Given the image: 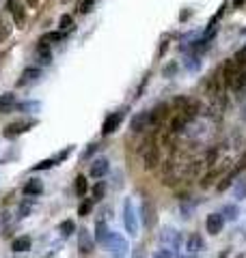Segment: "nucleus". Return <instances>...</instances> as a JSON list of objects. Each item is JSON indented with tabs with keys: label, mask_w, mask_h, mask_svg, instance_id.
Instances as JSON below:
<instances>
[{
	"label": "nucleus",
	"mask_w": 246,
	"mask_h": 258,
	"mask_svg": "<svg viewBox=\"0 0 246 258\" xmlns=\"http://www.w3.org/2000/svg\"><path fill=\"white\" fill-rule=\"evenodd\" d=\"M240 74H242V69H240V64H237L235 58H229L225 60L223 64V84L227 88H233V91H237L240 88Z\"/></svg>",
	"instance_id": "nucleus-1"
},
{
	"label": "nucleus",
	"mask_w": 246,
	"mask_h": 258,
	"mask_svg": "<svg viewBox=\"0 0 246 258\" xmlns=\"http://www.w3.org/2000/svg\"><path fill=\"white\" fill-rule=\"evenodd\" d=\"M123 226L130 237L138 235V217H136V209H134V203L130 198H125V203H123Z\"/></svg>",
	"instance_id": "nucleus-2"
},
{
	"label": "nucleus",
	"mask_w": 246,
	"mask_h": 258,
	"mask_svg": "<svg viewBox=\"0 0 246 258\" xmlns=\"http://www.w3.org/2000/svg\"><path fill=\"white\" fill-rule=\"evenodd\" d=\"M102 245H104V247L108 249V252H113V254H115V258L123 256V254H125V249H128V245H125V241H123L121 237H119L115 230H110V232H108V237H106V241H104Z\"/></svg>",
	"instance_id": "nucleus-3"
},
{
	"label": "nucleus",
	"mask_w": 246,
	"mask_h": 258,
	"mask_svg": "<svg viewBox=\"0 0 246 258\" xmlns=\"http://www.w3.org/2000/svg\"><path fill=\"white\" fill-rule=\"evenodd\" d=\"M7 11H9L13 15V22H15V26H20L22 28V24L24 20H26V7H24L20 0H7Z\"/></svg>",
	"instance_id": "nucleus-4"
},
{
	"label": "nucleus",
	"mask_w": 246,
	"mask_h": 258,
	"mask_svg": "<svg viewBox=\"0 0 246 258\" xmlns=\"http://www.w3.org/2000/svg\"><path fill=\"white\" fill-rule=\"evenodd\" d=\"M37 125V120H28V123H11V125H7L5 127V132H3V136L7 140H13V138H18V136H22L24 132H28L30 127H35Z\"/></svg>",
	"instance_id": "nucleus-5"
},
{
	"label": "nucleus",
	"mask_w": 246,
	"mask_h": 258,
	"mask_svg": "<svg viewBox=\"0 0 246 258\" xmlns=\"http://www.w3.org/2000/svg\"><path fill=\"white\" fill-rule=\"evenodd\" d=\"M225 228V217L220 213H210L205 217V230L210 232V235H220Z\"/></svg>",
	"instance_id": "nucleus-6"
},
{
	"label": "nucleus",
	"mask_w": 246,
	"mask_h": 258,
	"mask_svg": "<svg viewBox=\"0 0 246 258\" xmlns=\"http://www.w3.org/2000/svg\"><path fill=\"white\" fill-rule=\"evenodd\" d=\"M132 132H145V129L152 127V112H138L136 116L132 118Z\"/></svg>",
	"instance_id": "nucleus-7"
},
{
	"label": "nucleus",
	"mask_w": 246,
	"mask_h": 258,
	"mask_svg": "<svg viewBox=\"0 0 246 258\" xmlns=\"http://www.w3.org/2000/svg\"><path fill=\"white\" fill-rule=\"evenodd\" d=\"M121 120H123V112H115V114L106 116L104 125H102V136H110L113 132H117V127L121 125Z\"/></svg>",
	"instance_id": "nucleus-8"
},
{
	"label": "nucleus",
	"mask_w": 246,
	"mask_h": 258,
	"mask_svg": "<svg viewBox=\"0 0 246 258\" xmlns=\"http://www.w3.org/2000/svg\"><path fill=\"white\" fill-rule=\"evenodd\" d=\"M41 78V69L39 67H28L22 71V76L18 80V86H24V84H30V82H37V80Z\"/></svg>",
	"instance_id": "nucleus-9"
},
{
	"label": "nucleus",
	"mask_w": 246,
	"mask_h": 258,
	"mask_svg": "<svg viewBox=\"0 0 246 258\" xmlns=\"http://www.w3.org/2000/svg\"><path fill=\"white\" fill-rule=\"evenodd\" d=\"M160 164V151L154 144H149L147 147V153H145V168L147 170H154V168Z\"/></svg>",
	"instance_id": "nucleus-10"
},
{
	"label": "nucleus",
	"mask_w": 246,
	"mask_h": 258,
	"mask_svg": "<svg viewBox=\"0 0 246 258\" xmlns=\"http://www.w3.org/2000/svg\"><path fill=\"white\" fill-rule=\"evenodd\" d=\"M169 108L171 106H166V103H158V106L152 110V127L162 123V120L166 118V114H169Z\"/></svg>",
	"instance_id": "nucleus-11"
},
{
	"label": "nucleus",
	"mask_w": 246,
	"mask_h": 258,
	"mask_svg": "<svg viewBox=\"0 0 246 258\" xmlns=\"http://www.w3.org/2000/svg\"><path fill=\"white\" fill-rule=\"evenodd\" d=\"M91 176L93 179H102L106 172H108V159H95L91 164Z\"/></svg>",
	"instance_id": "nucleus-12"
},
{
	"label": "nucleus",
	"mask_w": 246,
	"mask_h": 258,
	"mask_svg": "<svg viewBox=\"0 0 246 258\" xmlns=\"http://www.w3.org/2000/svg\"><path fill=\"white\" fill-rule=\"evenodd\" d=\"M142 222L147 224V228H152V226L156 224V215H154V203L152 200H145L142 203Z\"/></svg>",
	"instance_id": "nucleus-13"
},
{
	"label": "nucleus",
	"mask_w": 246,
	"mask_h": 258,
	"mask_svg": "<svg viewBox=\"0 0 246 258\" xmlns=\"http://www.w3.org/2000/svg\"><path fill=\"white\" fill-rule=\"evenodd\" d=\"M30 245H33V241H30V237L22 235V237H18V239H13L11 249H13L15 254H22V252H28V249H30Z\"/></svg>",
	"instance_id": "nucleus-14"
},
{
	"label": "nucleus",
	"mask_w": 246,
	"mask_h": 258,
	"mask_svg": "<svg viewBox=\"0 0 246 258\" xmlns=\"http://www.w3.org/2000/svg\"><path fill=\"white\" fill-rule=\"evenodd\" d=\"M24 194H26V196H39V194H43V181H39V179L26 181V185H24Z\"/></svg>",
	"instance_id": "nucleus-15"
},
{
	"label": "nucleus",
	"mask_w": 246,
	"mask_h": 258,
	"mask_svg": "<svg viewBox=\"0 0 246 258\" xmlns=\"http://www.w3.org/2000/svg\"><path fill=\"white\" fill-rule=\"evenodd\" d=\"M160 239H162V243H171L175 249H177V247H179V243H181V237H179L173 228H166V230L162 232V237H160Z\"/></svg>",
	"instance_id": "nucleus-16"
},
{
	"label": "nucleus",
	"mask_w": 246,
	"mask_h": 258,
	"mask_svg": "<svg viewBox=\"0 0 246 258\" xmlns=\"http://www.w3.org/2000/svg\"><path fill=\"white\" fill-rule=\"evenodd\" d=\"M18 103H15V95L13 93H5L0 95V112H11Z\"/></svg>",
	"instance_id": "nucleus-17"
},
{
	"label": "nucleus",
	"mask_w": 246,
	"mask_h": 258,
	"mask_svg": "<svg viewBox=\"0 0 246 258\" xmlns=\"http://www.w3.org/2000/svg\"><path fill=\"white\" fill-rule=\"evenodd\" d=\"M37 60L41 62V64H50V62H52L50 47H47V43H45V41H41V43H39V47H37Z\"/></svg>",
	"instance_id": "nucleus-18"
},
{
	"label": "nucleus",
	"mask_w": 246,
	"mask_h": 258,
	"mask_svg": "<svg viewBox=\"0 0 246 258\" xmlns=\"http://www.w3.org/2000/svg\"><path fill=\"white\" fill-rule=\"evenodd\" d=\"M15 108L22 110V112H28V114H33V112H39L41 103H39V101H24V103H18Z\"/></svg>",
	"instance_id": "nucleus-19"
},
{
	"label": "nucleus",
	"mask_w": 246,
	"mask_h": 258,
	"mask_svg": "<svg viewBox=\"0 0 246 258\" xmlns=\"http://www.w3.org/2000/svg\"><path fill=\"white\" fill-rule=\"evenodd\" d=\"M104 194H106V183L104 181H97L95 183V187H93V203H100L102 198H104Z\"/></svg>",
	"instance_id": "nucleus-20"
},
{
	"label": "nucleus",
	"mask_w": 246,
	"mask_h": 258,
	"mask_svg": "<svg viewBox=\"0 0 246 258\" xmlns=\"http://www.w3.org/2000/svg\"><path fill=\"white\" fill-rule=\"evenodd\" d=\"M220 215L225 217V222L227 220H237V215H240V209H237L235 205H227L223 211H220Z\"/></svg>",
	"instance_id": "nucleus-21"
},
{
	"label": "nucleus",
	"mask_w": 246,
	"mask_h": 258,
	"mask_svg": "<svg viewBox=\"0 0 246 258\" xmlns=\"http://www.w3.org/2000/svg\"><path fill=\"white\" fill-rule=\"evenodd\" d=\"M59 232H61L63 237H71V235L76 232V224L71 222V220H65V222H63V224L59 226Z\"/></svg>",
	"instance_id": "nucleus-22"
},
{
	"label": "nucleus",
	"mask_w": 246,
	"mask_h": 258,
	"mask_svg": "<svg viewBox=\"0 0 246 258\" xmlns=\"http://www.w3.org/2000/svg\"><path fill=\"white\" fill-rule=\"evenodd\" d=\"M199 249H203V239L199 235H192L188 239V252H199Z\"/></svg>",
	"instance_id": "nucleus-23"
},
{
	"label": "nucleus",
	"mask_w": 246,
	"mask_h": 258,
	"mask_svg": "<svg viewBox=\"0 0 246 258\" xmlns=\"http://www.w3.org/2000/svg\"><path fill=\"white\" fill-rule=\"evenodd\" d=\"M86 189H89L86 179H84V176H78V179H76V194H78V196H84Z\"/></svg>",
	"instance_id": "nucleus-24"
},
{
	"label": "nucleus",
	"mask_w": 246,
	"mask_h": 258,
	"mask_svg": "<svg viewBox=\"0 0 246 258\" xmlns=\"http://www.w3.org/2000/svg\"><path fill=\"white\" fill-rule=\"evenodd\" d=\"M93 205H95V203H93L91 198H89V200H84V203L78 207V215H82V217H84V215H89V213H91V209H93Z\"/></svg>",
	"instance_id": "nucleus-25"
},
{
	"label": "nucleus",
	"mask_w": 246,
	"mask_h": 258,
	"mask_svg": "<svg viewBox=\"0 0 246 258\" xmlns=\"http://www.w3.org/2000/svg\"><path fill=\"white\" fill-rule=\"evenodd\" d=\"M71 24H74V20H71V15H61V20H59V28L61 30H67V28H71Z\"/></svg>",
	"instance_id": "nucleus-26"
},
{
	"label": "nucleus",
	"mask_w": 246,
	"mask_h": 258,
	"mask_svg": "<svg viewBox=\"0 0 246 258\" xmlns=\"http://www.w3.org/2000/svg\"><path fill=\"white\" fill-rule=\"evenodd\" d=\"M54 166V159H45V161H39L37 166H33V170L39 172V170H47V168H52Z\"/></svg>",
	"instance_id": "nucleus-27"
},
{
	"label": "nucleus",
	"mask_w": 246,
	"mask_h": 258,
	"mask_svg": "<svg viewBox=\"0 0 246 258\" xmlns=\"http://www.w3.org/2000/svg\"><path fill=\"white\" fill-rule=\"evenodd\" d=\"M63 39V32L59 30V32H47V35L41 39V41H45V43H50V41H61Z\"/></svg>",
	"instance_id": "nucleus-28"
},
{
	"label": "nucleus",
	"mask_w": 246,
	"mask_h": 258,
	"mask_svg": "<svg viewBox=\"0 0 246 258\" xmlns=\"http://www.w3.org/2000/svg\"><path fill=\"white\" fill-rule=\"evenodd\" d=\"M97 5V0H82V5H80V11L82 13H89V11H93V7Z\"/></svg>",
	"instance_id": "nucleus-29"
},
{
	"label": "nucleus",
	"mask_w": 246,
	"mask_h": 258,
	"mask_svg": "<svg viewBox=\"0 0 246 258\" xmlns=\"http://www.w3.org/2000/svg\"><path fill=\"white\" fill-rule=\"evenodd\" d=\"M235 196L237 198H246V181H240L235 185Z\"/></svg>",
	"instance_id": "nucleus-30"
},
{
	"label": "nucleus",
	"mask_w": 246,
	"mask_h": 258,
	"mask_svg": "<svg viewBox=\"0 0 246 258\" xmlns=\"http://www.w3.org/2000/svg\"><path fill=\"white\" fill-rule=\"evenodd\" d=\"M156 258H173V252H171V249H160Z\"/></svg>",
	"instance_id": "nucleus-31"
},
{
	"label": "nucleus",
	"mask_w": 246,
	"mask_h": 258,
	"mask_svg": "<svg viewBox=\"0 0 246 258\" xmlns=\"http://www.w3.org/2000/svg\"><path fill=\"white\" fill-rule=\"evenodd\" d=\"M93 151H97V144H91V147H89V151H86L84 155H86V157H91V155H93Z\"/></svg>",
	"instance_id": "nucleus-32"
},
{
	"label": "nucleus",
	"mask_w": 246,
	"mask_h": 258,
	"mask_svg": "<svg viewBox=\"0 0 246 258\" xmlns=\"http://www.w3.org/2000/svg\"><path fill=\"white\" fill-rule=\"evenodd\" d=\"M24 3H26L28 7H37V5H39V0H24Z\"/></svg>",
	"instance_id": "nucleus-33"
},
{
	"label": "nucleus",
	"mask_w": 246,
	"mask_h": 258,
	"mask_svg": "<svg viewBox=\"0 0 246 258\" xmlns=\"http://www.w3.org/2000/svg\"><path fill=\"white\" fill-rule=\"evenodd\" d=\"M233 3H235V5H244V3H246V0H233Z\"/></svg>",
	"instance_id": "nucleus-34"
},
{
	"label": "nucleus",
	"mask_w": 246,
	"mask_h": 258,
	"mask_svg": "<svg viewBox=\"0 0 246 258\" xmlns=\"http://www.w3.org/2000/svg\"><path fill=\"white\" fill-rule=\"evenodd\" d=\"M181 258H196V256H181Z\"/></svg>",
	"instance_id": "nucleus-35"
}]
</instances>
